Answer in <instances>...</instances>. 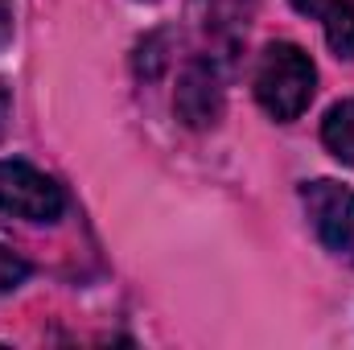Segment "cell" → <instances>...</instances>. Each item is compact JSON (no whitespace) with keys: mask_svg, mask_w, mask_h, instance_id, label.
I'll return each instance as SVG.
<instances>
[{"mask_svg":"<svg viewBox=\"0 0 354 350\" xmlns=\"http://www.w3.org/2000/svg\"><path fill=\"white\" fill-rule=\"evenodd\" d=\"M317 91L313 58L292 42H272L256 66V99L276 124H292Z\"/></svg>","mask_w":354,"mask_h":350,"instance_id":"1","label":"cell"},{"mask_svg":"<svg viewBox=\"0 0 354 350\" xmlns=\"http://www.w3.org/2000/svg\"><path fill=\"white\" fill-rule=\"evenodd\" d=\"M330 0H292V8L297 12H305V17H322V8H326Z\"/></svg>","mask_w":354,"mask_h":350,"instance_id":"10","label":"cell"},{"mask_svg":"<svg viewBox=\"0 0 354 350\" xmlns=\"http://www.w3.org/2000/svg\"><path fill=\"white\" fill-rule=\"evenodd\" d=\"M66 194L54 177L25 161H0V214L21 223H58Z\"/></svg>","mask_w":354,"mask_h":350,"instance_id":"2","label":"cell"},{"mask_svg":"<svg viewBox=\"0 0 354 350\" xmlns=\"http://www.w3.org/2000/svg\"><path fill=\"white\" fill-rule=\"evenodd\" d=\"M227 95H223V75L210 58H194L181 66L177 75V91H174V111L177 120L194 132H206L223 120Z\"/></svg>","mask_w":354,"mask_h":350,"instance_id":"4","label":"cell"},{"mask_svg":"<svg viewBox=\"0 0 354 350\" xmlns=\"http://www.w3.org/2000/svg\"><path fill=\"white\" fill-rule=\"evenodd\" d=\"M301 202H305V214H309L317 239L326 243V252L354 264V190L351 185H342L334 177H317V181L301 185Z\"/></svg>","mask_w":354,"mask_h":350,"instance_id":"3","label":"cell"},{"mask_svg":"<svg viewBox=\"0 0 354 350\" xmlns=\"http://www.w3.org/2000/svg\"><path fill=\"white\" fill-rule=\"evenodd\" d=\"M322 145L342 165L354 169V99H342V103H334L326 111V120H322Z\"/></svg>","mask_w":354,"mask_h":350,"instance_id":"5","label":"cell"},{"mask_svg":"<svg viewBox=\"0 0 354 350\" xmlns=\"http://www.w3.org/2000/svg\"><path fill=\"white\" fill-rule=\"evenodd\" d=\"M25 280H29V264L21 260L17 252L0 248V297H4V293H12V288H21Z\"/></svg>","mask_w":354,"mask_h":350,"instance_id":"7","label":"cell"},{"mask_svg":"<svg viewBox=\"0 0 354 350\" xmlns=\"http://www.w3.org/2000/svg\"><path fill=\"white\" fill-rule=\"evenodd\" d=\"M8 116H12V95L4 87V79H0V136L8 132Z\"/></svg>","mask_w":354,"mask_h":350,"instance_id":"9","label":"cell"},{"mask_svg":"<svg viewBox=\"0 0 354 350\" xmlns=\"http://www.w3.org/2000/svg\"><path fill=\"white\" fill-rule=\"evenodd\" d=\"M326 25V42L338 58L354 62V0H330L317 17Z\"/></svg>","mask_w":354,"mask_h":350,"instance_id":"6","label":"cell"},{"mask_svg":"<svg viewBox=\"0 0 354 350\" xmlns=\"http://www.w3.org/2000/svg\"><path fill=\"white\" fill-rule=\"evenodd\" d=\"M12 42V0H0V50Z\"/></svg>","mask_w":354,"mask_h":350,"instance_id":"8","label":"cell"}]
</instances>
